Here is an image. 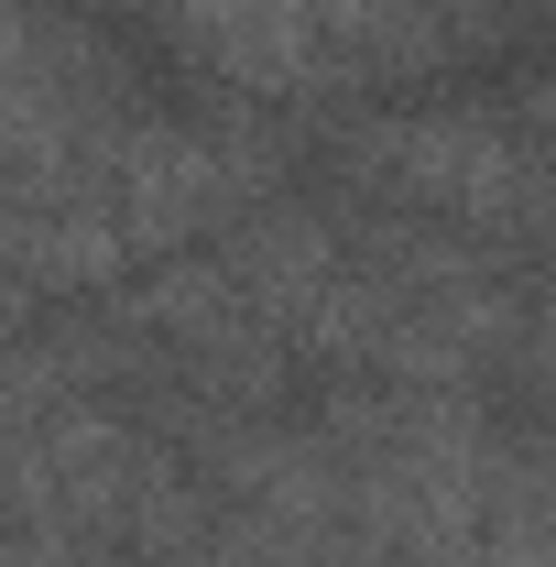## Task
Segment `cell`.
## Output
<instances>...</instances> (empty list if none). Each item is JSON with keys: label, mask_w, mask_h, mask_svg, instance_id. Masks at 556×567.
Masks as SVG:
<instances>
[{"label": "cell", "mask_w": 556, "mask_h": 567, "mask_svg": "<svg viewBox=\"0 0 556 567\" xmlns=\"http://www.w3.org/2000/svg\"><path fill=\"white\" fill-rule=\"evenodd\" d=\"M87 121V55L44 11H0V164H55Z\"/></svg>", "instance_id": "1"}]
</instances>
